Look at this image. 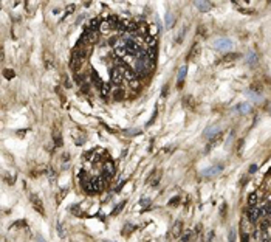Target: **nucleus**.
<instances>
[{"label":"nucleus","instance_id":"4c0bfd02","mask_svg":"<svg viewBox=\"0 0 271 242\" xmlns=\"http://www.w3.org/2000/svg\"><path fill=\"white\" fill-rule=\"evenodd\" d=\"M132 228H133L132 225H126V231H124V234H129V233L132 231Z\"/></svg>","mask_w":271,"mask_h":242},{"label":"nucleus","instance_id":"4468645a","mask_svg":"<svg viewBox=\"0 0 271 242\" xmlns=\"http://www.w3.org/2000/svg\"><path fill=\"white\" fill-rule=\"evenodd\" d=\"M186 72H187V67L183 65L181 69H180V73H178V82H177V87H178V89L183 87V81H184V78H186Z\"/></svg>","mask_w":271,"mask_h":242},{"label":"nucleus","instance_id":"58836bf2","mask_svg":"<svg viewBox=\"0 0 271 242\" xmlns=\"http://www.w3.org/2000/svg\"><path fill=\"white\" fill-rule=\"evenodd\" d=\"M240 11H242V12H245V14H253V12H254L253 9H243V8H242Z\"/></svg>","mask_w":271,"mask_h":242},{"label":"nucleus","instance_id":"473e14b6","mask_svg":"<svg viewBox=\"0 0 271 242\" xmlns=\"http://www.w3.org/2000/svg\"><path fill=\"white\" fill-rule=\"evenodd\" d=\"M198 34H200V36H206V26L201 25L200 28H198Z\"/></svg>","mask_w":271,"mask_h":242},{"label":"nucleus","instance_id":"0eeeda50","mask_svg":"<svg viewBox=\"0 0 271 242\" xmlns=\"http://www.w3.org/2000/svg\"><path fill=\"white\" fill-rule=\"evenodd\" d=\"M181 103H183V106L186 107V109H189V110H194V109H195V106H197V103H195V99H194L192 95H186V96H183Z\"/></svg>","mask_w":271,"mask_h":242},{"label":"nucleus","instance_id":"1a4fd4ad","mask_svg":"<svg viewBox=\"0 0 271 242\" xmlns=\"http://www.w3.org/2000/svg\"><path fill=\"white\" fill-rule=\"evenodd\" d=\"M101 23H102V20L99 19V17H94V19H91L88 23H87V26H85V31L87 30H93V31H98V28L101 26Z\"/></svg>","mask_w":271,"mask_h":242},{"label":"nucleus","instance_id":"e433bc0d","mask_svg":"<svg viewBox=\"0 0 271 242\" xmlns=\"http://www.w3.org/2000/svg\"><path fill=\"white\" fill-rule=\"evenodd\" d=\"M71 213H74V214H78V216H81V211H79V208H78V205L71 208Z\"/></svg>","mask_w":271,"mask_h":242},{"label":"nucleus","instance_id":"20e7f679","mask_svg":"<svg viewBox=\"0 0 271 242\" xmlns=\"http://www.w3.org/2000/svg\"><path fill=\"white\" fill-rule=\"evenodd\" d=\"M160 179H161V169H154L150 174H149V177H147V183L150 185V186H157L160 183Z\"/></svg>","mask_w":271,"mask_h":242},{"label":"nucleus","instance_id":"a211bd4d","mask_svg":"<svg viewBox=\"0 0 271 242\" xmlns=\"http://www.w3.org/2000/svg\"><path fill=\"white\" fill-rule=\"evenodd\" d=\"M126 96V92H124V89H118V90H115L113 92V98L116 99V101H121Z\"/></svg>","mask_w":271,"mask_h":242},{"label":"nucleus","instance_id":"b1692460","mask_svg":"<svg viewBox=\"0 0 271 242\" xmlns=\"http://www.w3.org/2000/svg\"><path fill=\"white\" fill-rule=\"evenodd\" d=\"M110 30H113V28H112V25L108 23V20H104V22L101 23V31H102V33H108Z\"/></svg>","mask_w":271,"mask_h":242},{"label":"nucleus","instance_id":"f3484780","mask_svg":"<svg viewBox=\"0 0 271 242\" xmlns=\"http://www.w3.org/2000/svg\"><path fill=\"white\" fill-rule=\"evenodd\" d=\"M53 140H54V144H56V146H62V135L59 133L58 129L53 130Z\"/></svg>","mask_w":271,"mask_h":242},{"label":"nucleus","instance_id":"4be33fe9","mask_svg":"<svg viewBox=\"0 0 271 242\" xmlns=\"http://www.w3.org/2000/svg\"><path fill=\"white\" fill-rule=\"evenodd\" d=\"M101 95H102L104 98H107L108 95H110V84H102V87H101Z\"/></svg>","mask_w":271,"mask_h":242},{"label":"nucleus","instance_id":"ddd939ff","mask_svg":"<svg viewBox=\"0 0 271 242\" xmlns=\"http://www.w3.org/2000/svg\"><path fill=\"white\" fill-rule=\"evenodd\" d=\"M220 171H223V165H215V166H212V168H209L208 171H205V176L208 177H211V176H215V174H219Z\"/></svg>","mask_w":271,"mask_h":242},{"label":"nucleus","instance_id":"f704fd0d","mask_svg":"<svg viewBox=\"0 0 271 242\" xmlns=\"http://www.w3.org/2000/svg\"><path fill=\"white\" fill-rule=\"evenodd\" d=\"M5 76L6 78H12V76H14V72H12V70H5Z\"/></svg>","mask_w":271,"mask_h":242},{"label":"nucleus","instance_id":"f03ea898","mask_svg":"<svg viewBox=\"0 0 271 242\" xmlns=\"http://www.w3.org/2000/svg\"><path fill=\"white\" fill-rule=\"evenodd\" d=\"M123 79H124V70L123 69L116 67V69L112 70V82L115 86H119L121 82H123Z\"/></svg>","mask_w":271,"mask_h":242},{"label":"nucleus","instance_id":"bb28decb","mask_svg":"<svg viewBox=\"0 0 271 242\" xmlns=\"http://www.w3.org/2000/svg\"><path fill=\"white\" fill-rule=\"evenodd\" d=\"M124 205H126V202H123V203H119V205H118V207L115 208V211H113V216H116V214H118V213H119L121 210L124 208Z\"/></svg>","mask_w":271,"mask_h":242},{"label":"nucleus","instance_id":"2eb2a0df","mask_svg":"<svg viewBox=\"0 0 271 242\" xmlns=\"http://www.w3.org/2000/svg\"><path fill=\"white\" fill-rule=\"evenodd\" d=\"M219 133H220V132H219V126L215 124V126H211V127H208V129H206V132H205V137H209V138H211V137L219 135Z\"/></svg>","mask_w":271,"mask_h":242},{"label":"nucleus","instance_id":"7ed1b4c3","mask_svg":"<svg viewBox=\"0 0 271 242\" xmlns=\"http://www.w3.org/2000/svg\"><path fill=\"white\" fill-rule=\"evenodd\" d=\"M102 171H104L102 176H104L107 180H110V179L115 176V163H113V161H105Z\"/></svg>","mask_w":271,"mask_h":242},{"label":"nucleus","instance_id":"2f4dec72","mask_svg":"<svg viewBox=\"0 0 271 242\" xmlns=\"http://www.w3.org/2000/svg\"><path fill=\"white\" fill-rule=\"evenodd\" d=\"M178 202H180V197H174V199L169 200V205H174V207H175V205L178 203Z\"/></svg>","mask_w":271,"mask_h":242},{"label":"nucleus","instance_id":"c756f323","mask_svg":"<svg viewBox=\"0 0 271 242\" xmlns=\"http://www.w3.org/2000/svg\"><path fill=\"white\" fill-rule=\"evenodd\" d=\"M265 214L271 219V203H266V205H265Z\"/></svg>","mask_w":271,"mask_h":242},{"label":"nucleus","instance_id":"f257e3e1","mask_svg":"<svg viewBox=\"0 0 271 242\" xmlns=\"http://www.w3.org/2000/svg\"><path fill=\"white\" fill-rule=\"evenodd\" d=\"M91 182H93L94 193H99V191H102L104 188H105V185H107L108 180H107L104 176H96V177H93V179H91Z\"/></svg>","mask_w":271,"mask_h":242},{"label":"nucleus","instance_id":"6e6552de","mask_svg":"<svg viewBox=\"0 0 271 242\" xmlns=\"http://www.w3.org/2000/svg\"><path fill=\"white\" fill-rule=\"evenodd\" d=\"M239 56H240V55H237V53H228V55H225V56L222 58L220 64H222V65H229V64L236 62V61L239 59Z\"/></svg>","mask_w":271,"mask_h":242},{"label":"nucleus","instance_id":"c85d7f7f","mask_svg":"<svg viewBox=\"0 0 271 242\" xmlns=\"http://www.w3.org/2000/svg\"><path fill=\"white\" fill-rule=\"evenodd\" d=\"M256 59H257L256 53H250V56H248V62H250V64H254V62H256Z\"/></svg>","mask_w":271,"mask_h":242},{"label":"nucleus","instance_id":"c9c22d12","mask_svg":"<svg viewBox=\"0 0 271 242\" xmlns=\"http://www.w3.org/2000/svg\"><path fill=\"white\" fill-rule=\"evenodd\" d=\"M149 203H150V200H149V199H143V200H141V205H143V207H149Z\"/></svg>","mask_w":271,"mask_h":242},{"label":"nucleus","instance_id":"412c9836","mask_svg":"<svg viewBox=\"0 0 271 242\" xmlns=\"http://www.w3.org/2000/svg\"><path fill=\"white\" fill-rule=\"evenodd\" d=\"M256 205H257V194L251 193L248 196V207H256Z\"/></svg>","mask_w":271,"mask_h":242},{"label":"nucleus","instance_id":"dca6fc26","mask_svg":"<svg viewBox=\"0 0 271 242\" xmlns=\"http://www.w3.org/2000/svg\"><path fill=\"white\" fill-rule=\"evenodd\" d=\"M137 33L140 34V36H147V33H149V25L147 23H140L138 25V30H137Z\"/></svg>","mask_w":271,"mask_h":242},{"label":"nucleus","instance_id":"423d86ee","mask_svg":"<svg viewBox=\"0 0 271 242\" xmlns=\"http://www.w3.org/2000/svg\"><path fill=\"white\" fill-rule=\"evenodd\" d=\"M31 203H33V208H34L37 213H40V214H45V208H44V205H42V200H40L37 196L31 194Z\"/></svg>","mask_w":271,"mask_h":242},{"label":"nucleus","instance_id":"39448f33","mask_svg":"<svg viewBox=\"0 0 271 242\" xmlns=\"http://www.w3.org/2000/svg\"><path fill=\"white\" fill-rule=\"evenodd\" d=\"M233 47L231 44V40H229L228 37H222V39H217L215 40V48L217 50H220V51H226Z\"/></svg>","mask_w":271,"mask_h":242},{"label":"nucleus","instance_id":"aec40b11","mask_svg":"<svg viewBox=\"0 0 271 242\" xmlns=\"http://www.w3.org/2000/svg\"><path fill=\"white\" fill-rule=\"evenodd\" d=\"M124 78H127L129 81H132V79L137 78V73H135L133 69H126V70H124Z\"/></svg>","mask_w":271,"mask_h":242},{"label":"nucleus","instance_id":"9b49d317","mask_svg":"<svg viewBox=\"0 0 271 242\" xmlns=\"http://www.w3.org/2000/svg\"><path fill=\"white\" fill-rule=\"evenodd\" d=\"M194 5H195L197 9H200V11H209L211 6H212L211 2H201V0H197V2H194Z\"/></svg>","mask_w":271,"mask_h":242},{"label":"nucleus","instance_id":"37998d69","mask_svg":"<svg viewBox=\"0 0 271 242\" xmlns=\"http://www.w3.org/2000/svg\"><path fill=\"white\" fill-rule=\"evenodd\" d=\"M242 242H248V234L245 236V233L242 234Z\"/></svg>","mask_w":271,"mask_h":242},{"label":"nucleus","instance_id":"ea45409f","mask_svg":"<svg viewBox=\"0 0 271 242\" xmlns=\"http://www.w3.org/2000/svg\"><path fill=\"white\" fill-rule=\"evenodd\" d=\"M189 237H191V233L187 231V233H186V236L183 237V242H187V240H189Z\"/></svg>","mask_w":271,"mask_h":242},{"label":"nucleus","instance_id":"cd10ccee","mask_svg":"<svg viewBox=\"0 0 271 242\" xmlns=\"http://www.w3.org/2000/svg\"><path fill=\"white\" fill-rule=\"evenodd\" d=\"M130 87H132V89H138V87H140V82H138V79H137V78L130 81Z\"/></svg>","mask_w":271,"mask_h":242},{"label":"nucleus","instance_id":"6ab92c4d","mask_svg":"<svg viewBox=\"0 0 271 242\" xmlns=\"http://www.w3.org/2000/svg\"><path fill=\"white\" fill-rule=\"evenodd\" d=\"M220 140H222V133H219V135H215V137L212 138L211 144H208V147H206V149H208V151H211L212 147H215L217 144H219V141H220Z\"/></svg>","mask_w":271,"mask_h":242},{"label":"nucleus","instance_id":"c03bdc74","mask_svg":"<svg viewBox=\"0 0 271 242\" xmlns=\"http://www.w3.org/2000/svg\"><path fill=\"white\" fill-rule=\"evenodd\" d=\"M166 95H167V86L163 87V96H166Z\"/></svg>","mask_w":271,"mask_h":242},{"label":"nucleus","instance_id":"5701e85b","mask_svg":"<svg viewBox=\"0 0 271 242\" xmlns=\"http://www.w3.org/2000/svg\"><path fill=\"white\" fill-rule=\"evenodd\" d=\"M198 53H200V47H198V44H194L191 53H189V59H194V58L198 55Z\"/></svg>","mask_w":271,"mask_h":242},{"label":"nucleus","instance_id":"a878e982","mask_svg":"<svg viewBox=\"0 0 271 242\" xmlns=\"http://www.w3.org/2000/svg\"><path fill=\"white\" fill-rule=\"evenodd\" d=\"M62 79H64V86H65L67 89H70L71 84H70V81H68V76H67V75H62Z\"/></svg>","mask_w":271,"mask_h":242},{"label":"nucleus","instance_id":"7c9ffc66","mask_svg":"<svg viewBox=\"0 0 271 242\" xmlns=\"http://www.w3.org/2000/svg\"><path fill=\"white\" fill-rule=\"evenodd\" d=\"M174 22H175L174 17H170V14H167V22H166V26H167V28H170V26L174 25Z\"/></svg>","mask_w":271,"mask_h":242},{"label":"nucleus","instance_id":"393cba45","mask_svg":"<svg viewBox=\"0 0 271 242\" xmlns=\"http://www.w3.org/2000/svg\"><path fill=\"white\" fill-rule=\"evenodd\" d=\"M237 110H239L240 113H248V112H250V104H245V103L239 104V106H237Z\"/></svg>","mask_w":271,"mask_h":242},{"label":"nucleus","instance_id":"79ce46f5","mask_svg":"<svg viewBox=\"0 0 271 242\" xmlns=\"http://www.w3.org/2000/svg\"><path fill=\"white\" fill-rule=\"evenodd\" d=\"M74 11V5H68V8H67V12H71Z\"/></svg>","mask_w":271,"mask_h":242},{"label":"nucleus","instance_id":"9d476101","mask_svg":"<svg viewBox=\"0 0 271 242\" xmlns=\"http://www.w3.org/2000/svg\"><path fill=\"white\" fill-rule=\"evenodd\" d=\"M84 34H85L87 42H88L90 45H93V44L98 40V37H99V33H98V31H93V30H87Z\"/></svg>","mask_w":271,"mask_h":242},{"label":"nucleus","instance_id":"a19ab883","mask_svg":"<svg viewBox=\"0 0 271 242\" xmlns=\"http://www.w3.org/2000/svg\"><path fill=\"white\" fill-rule=\"evenodd\" d=\"M256 171H257V166H256V165H251V168H250V172L253 174V172H256Z\"/></svg>","mask_w":271,"mask_h":242},{"label":"nucleus","instance_id":"f8f14e48","mask_svg":"<svg viewBox=\"0 0 271 242\" xmlns=\"http://www.w3.org/2000/svg\"><path fill=\"white\" fill-rule=\"evenodd\" d=\"M181 231H183V222H181V220H177V222H175V225H174V228H172V236H174V237H178V236L181 234Z\"/></svg>","mask_w":271,"mask_h":242},{"label":"nucleus","instance_id":"72a5a7b5","mask_svg":"<svg viewBox=\"0 0 271 242\" xmlns=\"http://www.w3.org/2000/svg\"><path fill=\"white\" fill-rule=\"evenodd\" d=\"M242 146H243V140H239V143H237V154L242 152Z\"/></svg>","mask_w":271,"mask_h":242}]
</instances>
